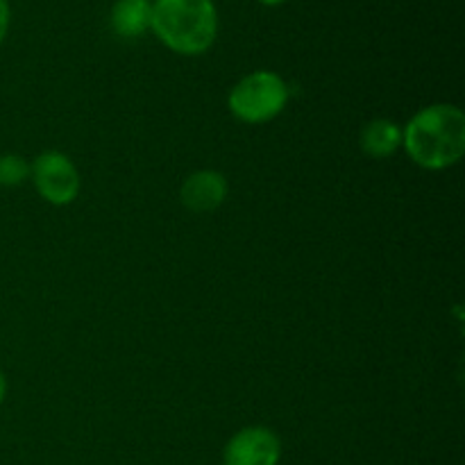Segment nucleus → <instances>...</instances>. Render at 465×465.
Here are the masks:
<instances>
[{
  "mask_svg": "<svg viewBox=\"0 0 465 465\" xmlns=\"http://www.w3.org/2000/svg\"><path fill=\"white\" fill-rule=\"evenodd\" d=\"M402 148L425 171L454 166L465 154V114L448 103L420 109L402 130Z\"/></svg>",
  "mask_w": 465,
  "mask_h": 465,
  "instance_id": "obj_1",
  "label": "nucleus"
},
{
  "mask_svg": "<svg viewBox=\"0 0 465 465\" xmlns=\"http://www.w3.org/2000/svg\"><path fill=\"white\" fill-rule=\"evenodd\" d=\"M150 30L168 50L198 57L218 36V9L213 0H153Z\"/></svg>",
  "mask_w": 465,
  "mask_h": 465,
  "instance_id": "obj_2",
  "label": "nucleus"
},
{
  "mask_svg": "<svg viewBox=\"0 0 465 465\" xmlns=\"http://www.w3.org/2000/svg\"><path fill=\"white\" fill-rule=\"evenodd\" d=\"M289 86L284 77L272 71H254L234 84L227 95L232 116L248 125H262L284 112Z\"/></svg>",
  "mask_w": 465,
  "mask_h": 465,
  "instance_id": "obj_3",
  "label": "nucleus"
},
{
  "mask_svg": "<svg viewBox=\"0 0 465 465\" xmlns=\"http://www.w3.org/2000/svg\"><path fill=\"white\" fill-rule=\"evenodd\" d=\"M30 177L41 198L54 207H66L80 195L82 180L75 163L57 150L41 153L30 163Z\"/></svg>",
  "mask_w": 465,
  "mask_h": 465,
  "instance_id": "obj_4",
  "label": "nucleus"
},
{
  "mask_svg": "<svg viewBox=\"0 0 465 465\" xmlns=\"http://www.w3.org/2000/svg\"><path fill=\"white\" fill-rule=\"evenodd\" d=\"M280 459L282 440L268 427H245L223 450V465H277Z\"/></svg>",
  "mask_w": 465,
  "mask_h": 465,
  "instance_id": "obj_5",
  "label": "nucleus"
},
{
  "mask_svg": "<svg viewBox=\"0 0 465 465\" xmlns=\"http://www.w3.org/2000/svg\"><path fill=\"white\" fill-rule=\"evenodd\" d=\"M227 180L218 171H195L182 182L180 200L189 212L209 213L227 198Z\"/></svg>",
  "mask_w": 465,
  "mask_h": 465,
  "instance_id": "obj_6",
  "label": "nucleus"
},
{
  "mask_svg": "<svg viewBox=\"0 0 465 465\" xmlns=\"http://www.w3.org/2000/svg\"><path fill=\"white\" fill-rule=\"evenodd\" d=\"M359 145L368 157L386 159L402 148V130L398 127V123L389 121V118H375L363 125L361 134H359Z\"/></svg>",
  "mask_w": 465,
  "mask_h": 465,
  "instance_id": "obj_7",
  "label": "nucleus"
},
{
  "mask_svg": "<svg viewBox=\"0 0 465 465\" xmlns=\"http://www.w3.org/2000/svg\"><path fill=\"white\" fill-rule=\"evenodd\" d=\"M112 30L123 39H136L150 30L153 0H116L112 7Z\"/></svg>",
  "mask_w": 465,
  "mask_h": 465,
  "instance_id": "obj_8",
  "label": "nucleus"
},
{
  "mask_svg": "<svg viewBox=\"0 0 465 465\" xmlns=\"http://www.w3.org/2000/svg\"><path fill=\"white\" fill-rule=\"evenodd\" d=\"M30 180V162L23 154L7 153L0 154V186L16 189Z\"/></svg>",
  "mask_w": 465,
  "mask_h": 465,
  "instance_id": "obj_9",
  "label": "nucleus"
},
{
  "mask_svg": "<svg viewBox=\"0 0 465 465\" xmlns=\"http://www.w3.org/2000/svg\"><path fill=\"white\" fill-rule=\"evenodd\" d=\"M9 23H12V9H9L7 0H0V45L9 32Z\"/></svg>",
  "mask_w": 465,
  "mask_h": 465,
  "instance_id": "obj_10",
  "label": "nucleus"
},
{
  "mask_svg": "<svg viewBox=\"0 0 465 465\" xmlns=\"http://www.w3.org/2000/svg\"><path fill=\"white\" fill-rule=\"evenodd\" d=\"M5 398H7V377L0 371V404L5 402Z\"/></svg>",
  "mask_w": 465,
  "mask_h": 465,
  "instance_id": "obj_11",
  "label": "nucleus"
},
{
  "mask_svg": "<svg viewBox=\"0 0 465 465\" xmlns=\"http://www.w3.org/2000/svg\"><path fill=\"white\" fill-rule=\"evenodd\" d=\"M262 5H266V7H277V5H284L286 0H259Z\"/></svg>",
  "mask_w": 465,
  "mask_h": 465,
  "instance_id": "obj_12",
  "label": "nucleus"
}]
</instances>
